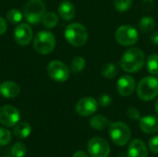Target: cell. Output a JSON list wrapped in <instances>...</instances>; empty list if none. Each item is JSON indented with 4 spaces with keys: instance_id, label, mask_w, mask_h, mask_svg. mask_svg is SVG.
Listing matches in <instances>:
<instances>
[{
    "instance_id": "cell-1",
    "label": "cell",
    "mask_w": 158,
    "mask_h": 157,
    "mask_svg": "<svg viewBox=\"0 0 158 157\" xmlns=\"http://www.w3.org/2000/svg\"><path fill=\"white\" fill-rule=\"evenodd\" d=\"M145 63V56L143 52L137 47L129 48L120 59V66L122 69L128 73H135L142 69Z\"/></svg>"
},
{
    "instance_id": "cell-2",
    "label": "cell",
    "mask_w": 158,
    "mask_h": 157,
    "mask_svg": "<svg viewBox=\"0 0 158 157\" xmlns=\"http://www.w3.org/2000/svg\"><path fill=\"white\" fill-rule=\"evenodd\" d=\"M65 38L67 42L74 47H81L87 43V29L79 22H74L67 26L65 30Z\"/></svg>"
},
{
    "instance_id": "cell-3",
    "label": "cell",
    "mask_w": 158,
    "mask_h": 157,
    "mask_svg": "<svg viewBox=\"0 0 158 157\" xmlns=\"http://www.w3.org/2000/svg\"><path fill=\"white\" fill-rule=\"evenodd\" d=\"M137 94L143 101H151L158 95V78L156 76L144 77L137 86Z\"/></svg>"
},
{
    "instance_id": "cell-4",
    "label": "cell",
    "mask_w": 158,
    "mask_h": 157,
    "mask_svg": "<svg viewBox=\"0 0 158 157\" xmlns=\"http://www.w3.org/2000/svg\"><path fill=\"white\" fill-rule=\"evenodd\" d=\"M45 14V5L43 0H29L23 10V16L31 24H37L42 21Z\"/></svg>"
},
{
    "instance_id": "cell-5",
    "label": "cell",
    "mask_w": 158,
    "mask_h": 157,
    "mask_svg": "<svg viewBox=\"0 0 158 157\" xmlns=\"http://www.w3.org/2000/svg\"><path fill=\"white\" fill-rule=\"evenodd\" d=\"M109 135L111 141L118 146L126 145L131 140V130L124 122L118 121L111 123L109 126Z\"/></svg>"
},
{
    "instance_id": "cell-6",
    "label": "cell",
    "mask_w": 158,
    "mask_h": 157,
    "mask_svg": "<svg viewBox=\"0 0 158 157\" xmlns=\"http://www.w3.org/2000/svg\"><path fill=\"white\" fill-rule=\"evenodd\" d=\"M56 46V38L53 33L48 31H39L33 41V47L35 51L41 55H47L51 53Z\"/></svg>"
},
{
    "instance_id": "cell-7",
    "label": "cell",
    "mask_w": 158,
    "mask_h": 157,
    "mask_svg": "<svg viewBox=\"0 0 158 157\" xmlns=\"http://www.w3.org/2000/svg\"><path fill=\"white\" fill-rule=\"evenodd\" d=\"M116 41L123 46L134 45L139 40L138 31L131 25H122L115 32Z\"/></svg>"
},
{
    "instance_id": "cell-8",
    "label": "cell",
    "mask_w": 158,
    "mask_h": 157,
    "mask_svg": "<svg viewBox=\"0 0 158 157\" xmlns=\"http://www.w3.org/2000/svg\"><path fill=\"white\" fill-rule=\"evenodd\" d=\"M49 77L56 82H64L69 78V69L66 64L59 60L51 61L47 66Z\"/></svg>"
},
{
    "instance_id": "cell-9",
    "label": "cell",
    "mask_w": 158,
    "mask_h": 157,
    "mask_svg": "<svg viewBox=\"0 0 158 157\" xmlns=\"http://www.w3.org/2000/svg\"><path fill=\"white\" fill-rule=\"evenodd\" d=\"M87 149L91 157H107L110 153L108 143L101 137L92 138L88 142Z\"/></svg>"
},
{
    "instance_id": "cell-10",
    "label": "cell",
    "mask_w": 158,
    "mask_h": 157,
    "mask_svg": "<svg viewBox=\"0 0 158 157\" xmlns=\"http://www.w3.org/2000/svg\"><path fill=\"white\" fill-rule=\"evenodd\" d=\"M20 118L19 111L12 105H3L0 107V123L7 128L14 127Z\"/></svg>"
},
{
    "instance_id": "cell-11",
    "label": "cell",
    "mask_w": 158,
    "mask_h": 157,
    "mask_svg": "<svg viewBox=\"0 0 158 157\" xmlns=\"http://www.w3.org/2000/svg\"><path fill=\"white\" fill-rule=\"evenodd\" d=\"M98 101L94 98L87 96L80 99L76 104L75 109L78 115L81 117H89L94 115L98 109Z\"/></svg>"
},
{
    "instance_id": "cell-12",
    "label": "cell",
    "mask_w": 158,
    "mask_h": 157,
    "mask_svg": "<svg viewBox=\"0 0 158 157\" xmlns=\"http://www.w3.org/2000/svg\"><path fill=\"white\" fill-rule=\"evenodd\" d=\"M136 87V82L131 75L121 76L117 82V91L119 95L123 97L130 96L133 93Z\"/></svg>"
},
{
    "instance_id": "cell-13",
    "label": "cell",
    "mask_w": 158,
    "mask_h": 157,
    "mask_svg": "<svg viewBox=\"0 0 158 157\" xmlns=\"http://www.w3.org/2000/svg\"><path fill=\"white\" fill-rule=\"evenodd\" d=\"M32 38V30L29 24H19L14 31V39L19 45H27Z\"/></svg>"
},
{
    "instance_id": "cell-14",
    "label": "cell",
    "mask_w": 158,
    "mask_h": 157,
    "mask_svg": "<svg viewBox=\"0 0 158 157\" xmlns=\"http://www.w3.org/2000/svg\"><path fill=\"white\" fill-rule=\"evenodd\" d=\"M140 128L142 131L147 134H154L158 131V117L154 115L145 116L140 119Z\"/></svg>"
},
{
    "instance_id": "cell-15",
    "label": "cell",
    "mask_w": 158,
    "mask_h": 157,
    "mask_svg": "<svg viewBox=\"0 0 158 157\" xmlns=\"http://www.w3.org/2000/svg\"><path fill=\"white\" fill-rule=\"evenodd\" d=\"M148 150L144 143L139 139L133 140L128 148V157H147Z\"/></svg>"
},
{
    "instance_id": "cell-16",
    "label": "cell",
    "mask_w": 158,
    "mask_h": 157,
    "mask_svg": "<svg viewBox=\"0 0 158 157\" xmlns=\"http://www.w3.org/2000/svg\"><path fill=\"white\" fill-rule=\"evenodd\" d=\"M19 86L12 81H6L0 84V93L5 98H15L19 94Z\"/></svg>"
},
{
    "instance_id": "cell-17",
    "label": "cell",
    "mask_w": 158,
    "mask_h": 157,
    "mask_svg": "<svg viewBox=\"0 0 158 157\" xmlns=\"http://www.w3.org/2000/svg\"><path fill=\"white\" fill-rule=\"evenodd\" d=\"M58 13L59 16L64 19V20H71L74 19L75 14H76V8L75 6L68 0H65L61 2V4L58 6Z\"/></svg>"
},
{
    "instance_id": "cell-18",
    "label": "cell",
    "mask_w": 158,
    "mask_h": 157,
    "mask_svg": "<svg viewBox=\"0 0 158 157\" xmlns=\"http://www.w3.org/2000/svg\"><path fill=\"white\" fill-rule=\"evenodd\" d=\"M31 132V127L27 122H18L15 127L13 133L18 139H26L30 136Z\"/></svg>"
},
{
    "instance_id": "cell-19",
    "label": "cell",
    "mask_w": 158,
    "mask_h": 157,
    "mask_svg": "<svg viewBox=\"0 0 158 157\" xmlns=\"http://www.w3.org/2000/svg\"><path fill=\"white\" fill-rule=\"evenodd\" d=\"M110 122L108 118L104 117L103 115H95L90 119V126L96 130H104L108 126H110Z\"/></svg>"
},
{
    "instance_id": "cell-20",
    "label": "cell",
    "mask_w": 158,
    "mask_h": 157,
    "mask_svg": "<svg viewBox=\"0 0 158 157\" xmlns=\"http://www.w3.org/2000/svg\"><path fill=\"white\" fill-rule=\"evenodd\" d=\"M156 27V20L153 17L146 16L143 17L139 21V28L143 32H150L152 31Z\"/></svg>"
},
{
    "instance_id": "cell-21",
    "label": "cell",
    "mask_w": 158,
    "mask_h": 157,
    "mask_svg": "<svg viewBox=\"0 0 158 157\" xmlns=\"http://www.w3.org/2000/svg\"><path fill=\"white\" fill-rule=\"evenodd\" d=\"M101 73L106 79H113L118 73V68L114 63H106L102 67Z\"/></svg>"
},
{
    "instance_id": "cell-22",
    "label": "cell",
    "mask_w": 158,
    "mask_h": 157,
    "mask_svg": "<svg viewBox=\"0 0 158 157\" xmlns=\"http://www.w3.org/2000/svg\"><path fill=\"white\" fill-rule=\"evenodd\" d=\"M147 69L153 76H158V55L153 54L147 57L146 61Z\"/></svg>"
},
{
    "instance_id": "cell-23",
    "label": "cell",
    "mask_w": 158,
    "mask_h": 157,
    "mask_svg": "<svg viewBox=\"0 0 158 157\" xmlns=\"http://www.w3.org/2000/svg\"><path fill=\"white\" fill-rule=\"evenodd\" d=\"M42 22H43V24H44V26L45 28H48V29L54 28L58 23V17L54 12L45 13L43 19H42Z\"/></svg>"
},
{
    "instance_id": "cell-24",
    "label": "cell",
    "mask_w": 158,
    "mask_h": 157,
    "mask_svg": "<svg viewBox=\"0 0 158 157\" xmlns=\"http://www.w3.org/2000/svg\"><path fill=\"white\" fill-rule=\"evenodd\" d=\"M86 62L82 56H75L70 64V68L73 73H79L82 71L85 68Z\"/></svg>"
},
{
    "instance_id": "cell-25",
    "label": "cell",
    "mask_w": 158,
    "mask_h": 157,
    "mask_svg": "<svg viewBox=\"0 0 158 157\" xmlns=\"http://www.w3.org/2000/svg\"><path fill=\"white\" fill-rule=\"evenodd\" d=\"M27 153V147L22 143H15L10 150L11 156L13 157H24Z\"/></svg>"
},
{
    "instance_id": "cell-26",
    "label": "cell",
    "mask_w": 158,
    "mask_h": 157,
    "mask_svg": "<svg viewBox=\"0 0 158 157\" xmlns=\"http://www.w3.org/2000/svg\"><path fill=\"white\" fill-rule=\"evenodd\" d=\"M6 19H7V21L9 23L18 24L22 19V14H21V12L19 9H16V8L10 9L6 13Z\"/></svg>"
},
{
    "instance_id": "cell-27",
    "label": "cell",
    "mask_w": 158,
    "mask_h": 157,
    "mask_svg": "<svg viewBox=\"0 0 158 157\" xmlns=\"http://www.w3.org/2000/svg\"><path fill=\"white\" fill-rule=\"evenodd\" d=\"M132 2L133 0H114V6L117 11L123 13L131 7Z\"/></svg>"
},
{
    "instance_id": "cell-28",
    "label": "cell",
    "mask_w": 158,
    "mask_h": 157,
    "mask_svg": "<svg viewBox=\"0 0 158 157\" xmlns=\"http://www.w3.org/2000/svg\"><path fill=\"white\" fill-rule=\"evenodd\" d=\"M11 132L5 128H0V146L7 145L11 142Z\"/></svg>"
},
{
    "instance_id": "cell-29",
    "label": "cell",
    "mask_w": 158,
    "mask_h": 157,
    "mask_svg": "<svg viewBox=\"0 0 158 157\" xmlns=\"http://www.w3.org/2000/svg\"><path fill=\"white\" fill-rule=\"evenodd\" d=\"M148 147L154 154H158V136L151 138L148 142Z\"/></svg>"
},
{
    "instance_id": "cell-30",
    "label": "cell",
    "mask_w": 158,
    "mask_h": 157,
    "mask_svg": "<svg viewBox=\"0 0 158 157\" xmlns=\"http://www.w3.org/2000/svg\"><path fill=\"white\" fill-rule=\"evenodd\" d=\"M98 103L100 104V105L102 106H108L111 105L112 103V98L109 94H102L100 97H99V100H98Z\"/></svg>"
},
{
    "instance_id": "cell-31",
    "label": "cell",
    "mask_w": 158,
    "mask_h": 157,
    "mask_svg": "<svg viewBox=\"0 0 158 157\" xmlns=\"http://www.w3.org/2000/svg\"><path fill=\"white\" fill-rule=\"evenodd\" d=\"M128 115L129 117L132 119V120H137V119H141V115L138 109L134 108V107H131L128 110Z\"/></svg>"
},
{
    "instance_id": "cell-32",
    "label": "cell",
    "mask_w": 158,
    "mask_h": 157,
    "mask_svg": "<svg viewBox=\"0 0 158 157\" xmlns=\"http://www.w3.org/2000/svg\"><path fill=\"white\" fill-rule=\"evenodd\" d=\"M6 31V20L0 17V35L4 34Z\"/></svg>"
},
{
    "instance_id": "cell-33",
    "label": "cell",
    "mask_w": 158,
    "mask_h": 157,
    "mask_svg": "<svg viewBox=\"0 0 158 157\" xmlns=\"http://www.w3.org/2000/svg\"><path fill=\"white\" fill-rule=\"evenodd\" d=\"M150 41L154 45H158V31H154L150 36Z\"/></svg>"
},
{
    "instance_id": "cell-34",
    "label": "cell",
    "mask_w": 158,
    "mask_h": 157,
    "mask_svg": "<svg viewBox=\"0 0 158 157\" xmlns=\"http://www.w3.org/2000/svg\"><path fill=\"white\" fill-rule=\"evenodd\" d=\"M143 6L144 9H150L153 6V0H144L143 3Z\"/></svg>"
},
{
    "instance_id": "cell-35",
    "label": "cell",
    "mask_w": 158,
    "mask_h": 157,
    "mask_svg": "<svg viewBox=\"0 0 158 157\" xmlns=\"http://www.w3.org/2000/svg\"><path fill=\"white\" fill-rule=\"evenodd\" d=\"M72 157H89L88 155L83 152V151H77L76 153H74V155H72Z\"/></svg>"
},
{
    "instance_id": "cell-36",
    "label": "cell",
    "mask_w": 158,
    "mask_h": 157,
    "mask_svg": "<svg viewBox=\"0 0 158 157\" xmlns=\"http://www.w3.org/2000/svg\"><path fill=\"white\" fill-rule=\"evenodd\" d=\"M156 111L157 112L158 114V99L156 100Z\"/></svg>"
},
{
    "instance_id": "cell-37",
    "label": "cell",
    "mask_w": 158,
    "mask_h": 157,
    "mask_svg": "<svg viewBox=\"0 0 158 157\" xmlns=\"http://www.w3.org/2000/svg\"><path fill=\"white\" fill-rule=\"evenodd\" d=\"M4 157H13V156H4Z\"/></svg>"
}]
</instances>
